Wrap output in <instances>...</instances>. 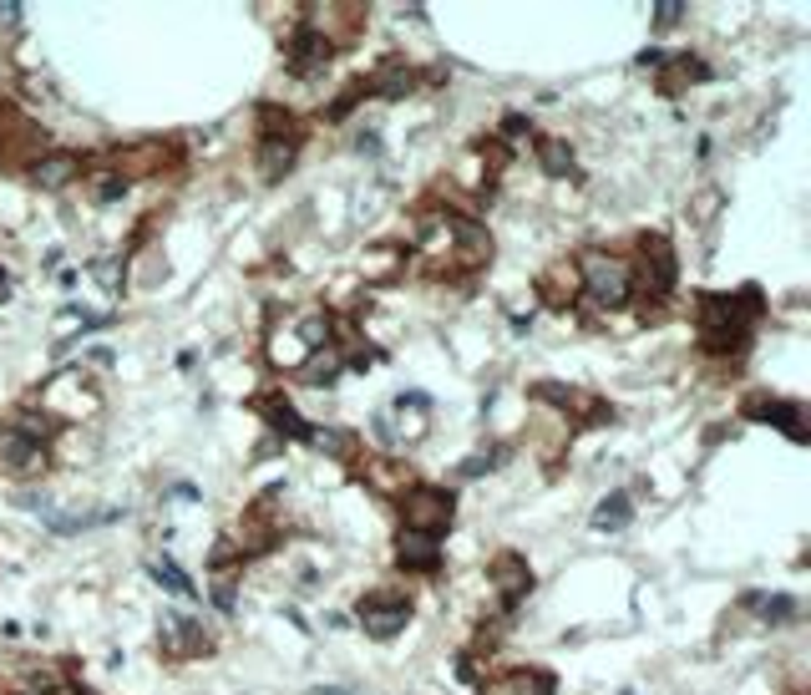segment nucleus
Instances as JSON below:
<instances>
[{"label":"nucleus","mask_w":811,"mask_h":695,"mask_svg":"<svg viewBox=\"0 0 811 695\" xmlns=\"http://www.w3.org/2000/svg\"><path fill=\"white\" fill-rule=\"evenodd\" d=\"M209 558H213V568H224V564H234V558H238V543H218V548H213V554H209Z\"/></svg>","instance_id":"2f4dec72"},{"label":"nucleus","mask_w":811,"mask_h":695,"mask_svg":"<svg viewBox=\"0 0 811 695\" xmlns=\"http://www.w3.org/2000/svg\"><path fill=\"white\" fill-rule=\"evenodd\" d=\"M522 128H528V122H522V117L512 112V117H507V122H503V138H522Z\"/></svg>","instance_id":"72a5a7b5"},{"label":"nucleus","mask_w":811,"mask_h":695,"mask_svg":"<svg viewBox=\"0 0 811 695\" xmlns=\"http://www.w3.org/2000/svg\"><path fill=\"white\" fill-rule=\"evenodd\" d=\"M538 163H543L548 178H568L574 173V147L558 138H538Z\"/></svg>","instance_id":"a211bd4d"},{"label":"nucleus","mask_w":811,"mask_h":695,"mask_svg":"<svg viewBox=\"0 0 811 695\" xmlns=\"http://www.w3.org/2000/svg\"><path fill=\"white\" fill-rule=\"evenodd\" d=\"M639 67H664V51H659V46H649V51H639Z\"/></svg>","instance_id":"473e14b6"},{"label":"nucleus","mask_w":811,"mask_h":695,"mask_svg":"<svg viewBox=\"0 0 811 695\" xmlns=\"http://www.w3.org/2000/svg\"><path fill=\"white\" fill-rule=\"evenodd\" d=\"M457 512V497L441 487H401V518L406 533H441Z\"/></svg>","instance_id":"7ed1b4c3"},{"label":"nucleus","mask_w":811,"mask_h":695,"mask_svg":"<svg viewBox=\"0 0 811 695\" xmlns=\"http://www.w3.org/2000/svg\"><path fill=\"white\" fill-rule=\"evenodd\" d=\"M330 57H335V41L325 36V31L315 26H299L290 41V71H299V76H315V71L330 67Z\"/></svg>","instance_id":"9d476101"},{"label":"nucleus","mask_w":811,"mask_h":695,"mask_svg":"<svg viewBox=\"0 0 811 695\" xmlns=\"http://www.w3.org/2000/svg\"><path fill=\"white\" fill-rule=\"evenodd\" d=\"M127 193V178L122 173H112V178H97V203H112V199H122Z\"/></svg>","instance_id":"cd10ccee"},{"label":"nucleus","mask_w":811,"mask_h":695,"mask_svg":"<svg viewBox=\"0 0 811 695\" xmlns=\"http://www.w3.org/2000/svg\"><path fill=\"white\" fill-rule=\"evenodd\" d=\"M254 412H264V422L274 426L280 437H290V441H309V432H315V426L294 412L284 397H259V401H254Z\"/></svg>","instance_id":"4468645a"},{"label":"nucleus","mask_w":811,"mask_h":695,"mask_svg":"<svg viewBox=\"0 0 811 695\" xmlns=\"http://www.w3.org/2000/svg\"><path fill=\"white\" fill-rule=\"evenodd\" d=\"M497 462H503V447H487V452H477L472 462H462V477H477V472L497 468Z\"/></svg>","instance_id":"bb28decb"},{"label":"nucleus","mask_w":811,"mask_h":695,"mask_svg":"<svg viewBox=\"0 0 811 695\" xmlns=\"http://www.w3.org/2000/svg\"><path fill=\"white\" fill-rule=\"evenodd\" d=\"M15 695H36V691H15Z\"/></svg>","instance_id":"4c0bfd02"},{"label":"nucleus","mask_w":811,"mask_h":695,"mask_svg":"<svg viewBox=\"0 0 811 695\" xmlns=\"http://www.w3.org/2000/svg\"><path fill=\"white\" fill-rule=\"evenodd\" d=\"M340 366H345V361H340V351H315L305 366H299V381H309V386H330V381L340 376Z\"/></svg>","instance_id":"6ab92c4d"},{"label":"nucleus","mask_w":811,"mask_h":695,"mask_svg":"<svg viewBox=\"0 0 811 695\" xmlns=\"http://www.w3.org/2000/svg\"><path fill=\"white\" fill-rule=\"evenodd\" d=\"M361 625L370 639H391L411 625V599L406 594H365L361 599Z\"/></svg>","instance_id":"20e7f679"},{"label":"nucleus","mask_w":811,"mask_h":695,"mask_svg":"<svg viewBox=\"0 0 811 695\" xmlns=\"http://www.w3.org/2000/svg\"><path fill=\"white\" fill-rule=\"evenodd\" d=\"M441 228L451 234V254H457V264H467V270H482L492 259V234L477 218H462V213H451V218H441Z\"/></svg>","instance_id":"6e6552de"},{"label":"nucleus","mask_w":811,"mask_h":695,"mask_svg":"<svg viewBox=\"0 0 811 695\" xmlns=\"http://www.w3.org/2000/svg\"><path fill=\"white\" fill-rule=\"evenodd\" d=\"M309 447H320V452H335V457H355V437L350 432H309Z\"/></svg>","instance_id":"5701e85b"},{"label":"nucleus","mask_w":811,"mask_h":695,"mask_svg":"<svg viewBox=\"0 0 811 695\" xmlns=\"http://www.w3.org/2000/svg\"><path fill=\"white\" fill-rule=\"evenodd\" d=\"M411 86H416V76H411L401 61H386V67L370 76V86H365V92H380V97H406Z\"/></svg>","instance_id":"f3484780"},{"label":"nucleus","mask_w":811,"mask_h":695,"mask_svg":"<svg viewBox=\"0 0 811 695\" xmlns=\"http://www.w3.org/2000/svg\"><path fill=\"white\" fill-rule=\"evenodd\" d=\"M365 483L380 487V493H391V487L401 483V472H396V462H376V468H365Z\"/></svg>","instance_id":"a878e982"},{"label":"nucleus","mask_w":811,"mask_h":695,"mask_svg":"<svg viewBox=\"0 0 811 695\" xmlns=\"http://www.w3.org/2000/svg\"><path fill=\"white\" fill-rule=\"evenodd\" d=\"M157 645H163L168 660H193V655L209 650L213 639H209V629H203V619H193V614H163Z\"/></svg>","instance_id":"39448f33"},{"label":"nucleus","mask_w":811,"mask_h":695,"mask_svg":"<svg viewBox=\"0 0 811 695\" xmlns=\"http://www.w3.org/2000/svg\"><path fill=\"white\" fill-rule=\"evenodd\" d=\"M76 173H82V157H76V153H41V157H31V183L46 188V193H61Z\"/></svg>","instance_id":"f8f14e48"},{"label":"nucleus","mask_w":811,"mask_h":695,"mask_svg":"<svg viewBox=\"0 0 811 695\" xmlns=\"http://www.w3.org/2000/svg\"><path fill=\"white\" fill-rule=\"evenodd\" d=\"M355 147H361V153H380V138H370V132H361V138H355Z\"/></svg>","instance_id":"f704fd0d"},{"label":"nucleus","mask_w":811,"mask_h":695,"mask_svg":"<svg viewBox=\"0 0 811 695\" xmlns=\"http://www.w3.org/2000/svg\"><path fill=\"white\" fill-rule=\"evenodd\" d=\"M674 280H680V259H674V244L664 234H649L639 244V295L664 305L674 295Z\"/></svg>","instance_id":"f03ea898"},{"label":"nucleus","mask_w":811,"mask_h":695,"mask_svg":"<svg viewBox=\"0 0 811 695\" xmlns=\"http://www.w3.org/2000/svg\"><path fill=\"white\" fill-rule=\"evenodd\" d=\"M309 695H350V691H340V685H320V691H309Z\"/></svg>","instance_id":"e433bc0d"},{"label":"nucleus","mask_w":811,"mask_h":695,"mask_svg":"<svg viewBox=\"0 0 811 695\" xmlns=\"http://www.w3.org/2000/svg\"><path fill=\"white\" fill-rule=\"evenodd\" d=\"M578 284H584V295L599 305V310H624L634 295V270H629V259H619V254H603V249H584L574 264Z\"/></svg>","instance_id":"f257e3e1"},{"label":"nucleus","mask_w":811,"mask_h":695,"mask_svg":"<svg viewBox=\"0 0 811 695\" xmlns=\"http://www.w3.org/2000/svg\"><path fill=\"white\" fill-rule=\"evenodd\" d=\"M634 518V503H629V493H609L599 503V508H593V528H599V533H614V528H624Z\"/></svg>","instance_id":"2eb2a0df"},{"label":"nucleus","mask_w":811,"mask_h":695,"mask_svg":"<svg viewBox=\"0 0 811 695\" xmlns=\"http://www.w3.org/2000/svg\"><path fill=\"white\" fill-rule=\"evenodd\" d=\"M396 564H401L406 574H436V568H441V543H436V533H401V539H396Z\"/></svg>","instance_id":"9b49d317"},{"label":"nucleus","mask_w":811,"mask_h":695,"mask_svg":"<svg viewBox=\"0 0 811 695\" xmlns=\"http://www.w3.org/2000/svg\"><path fill=\"white\" fill-rule=\"evenodd\" d=\"M92 274L102 280V290H107V295H117V290H122V259H92Z\"/></svg>","instance_id":"b1692460"},{"label":"nucleus","mask_w":811,"mask_h":695,"mask_svg":"<svg viewBox=\"0 0 811 695\" xmlns=\"http://www.w3.org/2000/svg\"><path fill=\"white\" fill-rule=\"evenodd\" d=\"M745 604H755V610L766 614L771 625H791V614H797V599H786V594H776V599H761V594H745Z\"/></svg>","instance_id":"4be33fe9"},{"label":"nucleus","mask_w":811,"mask_h":695,"mask_svg":"<svg viewBox=\"0 0 811 695\" xmlns=\"http://www.w3.org/2000/svg\"><path fill=\"white\" fill-rule=\"evenodd\" d=\"M294 153H299V142H264V147H259V173H264V178L290 173Z\"/></svg>","instance_id":"aec40b11"},{"label":"nucleus","mask_w":811,"mask_h":695,"mask_svg":"<svg viewBox=\"0 0 811 695\" xmlns=\"http://www.w3.org/2000/svg\"><path fill=\"white\" fill-rule=\"evenodd\" d=\"M710 76V67L705 61H695V57H674L670 67H664V76H659V86L670 92V97H680V86L685 82H705Z\"/></svg>","instance_id":"dca6fc26"},{"label":"nucleus","mask_w":811,"mask_h":695,"mask_svg":"<svg viewBox=\"0 0 811 695\" xmlns=\"http://www.w3.org/2000/svg\"><path fill=\"white\" fill-rule=\"evenodd\" d=\"M751 422H771V426H781L791 441H807L811 432H807V406L801 401H781V397H751L741 406Z\"/></svg>","instance_id":"0eeeda50"},{"label":"nucleus","mask_w":811,"mask_h":695,"mask_svg":"<svg viewBox=\"0 0 811 695\" xmlns=\"http://www.w3.org/2000/svg\"><path fill=\"white\" fill-rule=\"evenodd\" d=\"M173 497H183V503H193V497H198V487H193V483H178V487H173Z\"/></svg>","instance_id":"c9c22d12"},{"label":"nucleus","mask_w":811,"mask_h":695,"mask_svg":"<svg viewBox=\"0 0 811 695\" xmlns=\"http://www.w3.org/2000/svg\"><path fill=\"white\" fill-rule=\"evenodd\" d=\"M624 695H634V691H624Z\"/></svg>","instance_id":"58836bf2"},{"label":"nucleus","mask_w":811,"mask_h":695,"mask_svg":"<svg viewBox=\"0 0 811 695\" xmlns=\"http://www.w3.org/2000/svg\"><path fill=\"white\" fill-rule=\"evenodd\" d=\"M553 675L548 670H507L497 681H482V695H553Z\"/></svg>","instance_id":"ddd939ff"},{"label":"nucleus","mask_w":811,"mask_h":695,"mask_svg":"<svg viewBox=\"0 0 811 695\" xmlns=\"http://www.w3.org/2000/svg\"><path fill=\"white\" fill-rule=\"evenodd\" d=\"M21 11H26V5L5 0V5H0V31H15V26H21Z\"/></svg>","instance_id":"7c9ffc66"},{"label":"nucleus","mask_w":811,"mask_h":695,"mask_svg":"<svg viewBox=\"0 0 811 695\" xmlns=\"http://www.w3.org/2000/svg\"><path fill=\"white\" fill-rule=\"evenodd\" d=\"M46 468V447L26 441L15 426H0V472L5 477H31V472Z\"/></svg>","instance_id":"1a4fd4ad"},{"label":"nucleus","mask_w":811,"mask_h":695,"mask_svg":"<svg viewBox=\"0 0 811 695\" xmlns=\"http://www.w3.org/2000/svg\"><path fill=\"white\" fill-rule=\"evenodd\" d=\"M680 15H685V5L680 0H659L655 5V26L664 31V26H680Z\"/></svg>","instance_id":"c85d7f7f"},{"label":"nucleus","mask_w":811,"mask_h":695,"mask_svg":"<svg viewBox=\"0 0 811 695\" xmlns=\"http://www.w3.org/2000/svg\"><path fill=\"white\" fill-rule=\"evenodd\" d=\"M213 604H218V610H224V614H234L238 594H234V584H228V579H224V584H213Z\"/></svg>","instance_id":"c756f323"},{"label":"nucleus","mask_w":811,"mask_h":695,"mask_svg":"<svg viewBox=\"0 0 811 695\" xmlns=\"http://www.w3.org/2000/svg\"><path fill=\"white\" fill-rule=\"evenodd\" d=\"M532 397H538V401H553V406H563V412H568V406H578V397L568 391V386H558V381H538V386H532Z\"/></svg>","instance_id":"393cba45"},{"label":"nucleus","mask_w":811,"mask_h":695,"mask_svg":"<svg viewBox=\"0 0 811 695\" xmlns=\"http://www.w3.org/2000/svg\"><path fill=\"white\" fill-rule=\"evenodd\" d=\"M153 579L163 584V589H168V594H183V599H198V589H193V579H188V574H183L178 564H173V558H157L153 564Z\"/></svg>","instance_id":"412c9836"},{"label":"nucleus","mask_w":811,"mask_h":695,"mask_svg":"<svg viewBox=\"0 0 811 695\" xmlns=\"http://www.w3.org/2000/svg\"><path fill=\"white\" fill-rule=\"evenodd\" d=\"M487 579H492V589H497V599H503V610L512 614L532 589V568H528L522 554H497L487 564Z\"/></svg>","instance_id":"423d86ee"}]
</instances>
